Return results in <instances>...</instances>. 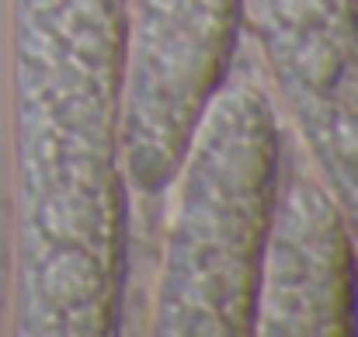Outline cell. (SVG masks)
Listing matches in <instances>:
<instances>
[{"mask_svg":"<svg viewBox=\"0 0 358 337\" xmlns=\"http://www.w3.org/2000/svg\"><path fill=\"white\" fill-rule=\"evenodd\" d=\"M122 94L125 0H17L21 334L119 327Z\"/></svg>","mask_w":358,"mask_h":337,"instance_id":"1","label":"cell"},{"mask_svg":"<svg viewBox=\"0 0 358 337\" xmlns=\"http://www.w3.org/2000/svg\"><path fill=\"white\" fill-rule=\"evenodd\" d=\"M282 157L275 105L254 80L227 73L195 115L171 174L178 185L153 303L160 337L254 334Z\"/></svg>","mask_w":358,"mask_h":337,"instance_id":"2","label":"cell"},{"mask_svg":"<svg viewBox=\"0 0 358 337\" xmlns=\"http://www.w3.org/2000/svg\"><path fill=\"white\" fill-rule=\"evenodd\" d=\"M240 0H125L122 164L139 192L171 185L206 98L230 73Z\"/></svg>","mask_w":358,"mask_h":337,"instance_id":"3","label":"cell"},{"mask_svg":"<svg viewBox=\"0 0 358 337\" xmlns=\"http://www.w3.org/2000/svg\"><path fill=\"white\" fill-rule=\"evenodd\" d=\"M358 247V0H240Z\"/></svg>","mask_w":358,"mask_h":337,"instance_id":"4","label":"cell"},{"mask_svg":"<svg viewBox=\"0 0 358 337\" xmlns=\"http://www.w3.org/2000/svg\"><path fill=\"white\" fill-rule=\"evenodd\" d=\"M254 334H358V247L348 216L327 181L285 157L257 271Z\"/></svg>","mask_w":358,"mask_h":337,"instance_id":"5","label":"cell"}]
</instances>
